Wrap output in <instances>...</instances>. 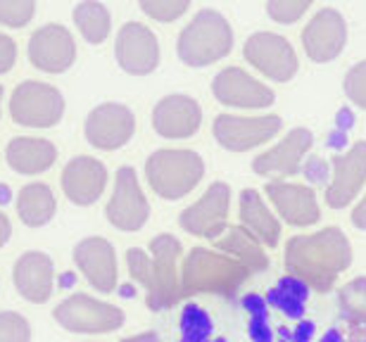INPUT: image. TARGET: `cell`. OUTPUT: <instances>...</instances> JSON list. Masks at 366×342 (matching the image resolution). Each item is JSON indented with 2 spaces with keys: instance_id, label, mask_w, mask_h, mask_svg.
Segmentation results:
<instances>
[{
  "instance_id": "27",
  "label": "cell",
  "mask_w": 366,
  "mask_h": 342,
  "mask_svg": "<svg viewBox=\"0 0 366 342\" xmlns=\"http://www.w3.org/2000/svg\"><path fill=\"white\" fill-rule=\"evenodd\" d=\"M57 200L53 188L46 183H29L17 195V214L31 228H41L55 216Z\"/></svg>"
},
{
  "instance_id": "39",
  "label": "cell",
  "mask_w": 366,
  "mask_h": 342,
  "mask_svg": "<svg viewBox=\"0 0 366 342\" xmlns=\"http://www.w3.org/2000/svg\"><path fill=\"white\" fill-rule=\"evenodd\" d=\"M352 223L360 231H366V195L357 202L355 209H352Z\"/></svg>"
},
{
  "instance_id": "34",
  "label": "cell",
  "mask_w": 366,
  "mask_h": 342,
  "mask_svg": "<svg viewBox=\"0 0 366 342\" xmlns=\"http://www.w3.org/2000/svg\"><path fill=\"white\" fill-rule=\"evenodd\" d=\"M314 0H267V14L276 24L290 26L302 19Z\"/></svg>"
},
{
  "instance_id": "6",
  "label": "cell",
  "mask_w": 366,
  "mask_h": 342,
  "mask_svg": "<svg viewBox=\"0 0 366 342\" xmlns=\"http://www.w3.org/2000/svg\"><path fill=\"white\" fill-rule=\"evenodd\" d=\"M10 116L24 129H50L62 121L64 98L46 81H21L10 96Z\"/></svg>"
},
{
  "instance_id": "37",
  "label": "cell",
  "mask_w": 366,
  "mask_h": 342,
  "mask_svg": "<svg viewBox=\"0 0 366 342\" xmlns=\"http://www.w3.org/2000/svg\"><path fill=\"white\" fill-rule=\"evenodd\" d=\"M245 309L252 311V323H250V336L254 342H272L274 333L267 326V316H264V302L254 295L245 297Z\"/></svg>"
},
{
  "instance_id": "22",
  "label": "cell",
  "mask_w": 366,
  "mask_h": 342,
  "mask_svg": "<svg viewBox=\"0 0 366 342\" xmlns=\"http://www.w3.org/2000/svg\"><path fill=\"white\" fill-rule=\"evenodd\" d=\"M74 261L98 293H112L117 288V254L109 240L100 236L84 238L74 247Z\"/></svg>"
},
{
  "instance_id": "17",
  "label": "cell",
  "mask_w": 366,
  "mask_h": 342,
  "mask_svg": "<svg viewBox=\"0 0 366 342\" xmlns=\"http://www.w3.org/2000/svg\"><path fill=\"white\" fill-rule=\"evenodd\" d=\"M29 62L43 74H62L76 60V41L62 24H43L29 39Z\"/></svg>"
},
{
  "instance_id": "25",
  "label": "cell",
  "mask_w": 366,
  "mask_h": 342,
  "mask_svg": "<svg viewBox=\"0 0 366 342\" xmlns=\"http://www.w3.org/2000/svg\"><path fill=\"white\" fill-rule=\"evenodd\" d=\"M238 209H240V221H243V228L247 233H252V236L267 247L278 245V238H281L278 216L267 207L264 198H262L254 188H245V191L240 193Z\"/></svg>"
},
{
  "instance_id": "23",
  "label": "cell",
  "mask_w": 366,
  "mask_h": 342,
  "mask_svg": "<svg viewBox=\"0 0 366 342\" xmlns=\"http://www.w3.org/2000/svg\"><path fill=\"white\" fill-rule=\"evenodd\" d=\"M14 286L26 302L43 304L50 300L55 286V264L43 252H26L14 264Z\"/></svg>"
},
{
  "instance_id": "24",
  "label": "cell",
  "mask_w": 366,
  "mask_h": 342,
  "mask_svg": "<svg viewBox=\"0 0 366 342\" xmlns=\"http://www.w3.org/2000/svg\"><path fill=\"white\" fill-rule=\"evenodd\" d=\"M5 159L12 166V171L21 176H36V173L48 171L57 159V148L48 138L36 136H17L7 143Z\"/></svg>"
},
{
  "instance_id": "36",
  "label": "cell",
  "mask_w": 366,
  "mask_h": 342,
  "mask_svg": "<svg viewBox=\"0 0 366 342\" xmlns=\"http://www.w3.org/2000/svg\"><path fill=\"white\" fill-rule=\"evenodd\" d=\"M342 89H345L350 103L357 105L360 110H366V60L357 62L355 67L347 69Z\"/></svg>"
},
{
  "instance_id": "12",
  "label": "cell",
  "mask_w": 366,
  "mask_h": 342,
  "mask_svg": "<svg viewBox=\"0 0 366 342\" xmlns=\"http://www.w3.org/2000/svg\"><path fill=\"white\" fill-rule=\"evenodd\" d=\"M114 57L122 71L148 76L159 67V41L152 29L141 21H127L114 39Z\"/></svg>"
},
{
  "instance_id": "31",
  "label": "cell",
  "mask_w": 366,
  "mask_h": 342,
  "mask_svg": "<svg viewBox=\"0 0 366 342\" xmlns=\"http://www.w3.org/2000/svg\"><path fill=\"white\" fill-rule=\"evenodd\" d=\"M181 333L183 342H209L212 336V318L207 311L197 304H188L181 316Z\"/></svg>"
},
{
  "instance_id": "43",
  "label": "cell",
  "mask_w": 366,
  "mask_h": 342,
  "mask_svg": "<svg viewBox=\"0 0 366 342\" xmlns=\"http://www.w3.org/2000/svg\"><path fill=\"white\" fill-rule=\"evenodd\" d=\"M319 342H345V340H342V336H340V333H338V331H328V333H326V336H324V338H321Z\"/></svg>"
},
{
  "instance_id": "32",
  "label": "cell",
  "mask_w": 366,
  "mask_h": 342,
  "mask_svg": "<svg viewBox=\"0 0 366 342\" xmlns=\"http://www.w3.org/2000/svg\"><path fill=\"white\" fill-rule=\"evenodd\" d=\"M138 5L145 17L159 21V24H169L188 12L190 0H138Z\"/></svg>"
},
{
  "instance_id": "15",
  "label": "cell",
  "mask_w": 366,
  "mask_h": 342,
  "mask_svg": "<svg viewBox=\"0 0 366 342\" xmlns=\"http://www.w3.org/2000/svg\"><path fill=\"white\" fill-rule=\"evenodd\" d=\"M86 141L95 150H122L136 134V116L122 103H102L86 119Z\"/></svg>"
},
{
  "instance_id": "41",
  "label": "cell",
  "mask_w": 366,
  "mask_h": 342,
  "mask_svg": "<svg viewBox=\"0 0 366 342\" xmlns=\"http://www.w3.org/2000/svg\"><path fill=\"white\" fill-rule=\"evenodd\" d=\"M122 342H159L157 333H138V336H131V338H124Z\"/></svg>"
},
{
  "instance_id": "46",
  "label": "cell",
  "mask_w": 366,
  "mask_h": 342,
  "mask_svg": "<svg viewBox=\"0 0 366 342\" xmlns=\"http://www.w3.org/2000/svg\"><path fill=\"white\" fill-rule=\"evenodd\" d=\"M181 342H183V340H181Z\"/></svg>"
},
{
  "instance_id": "26",
  "label": "cell",
  "mask_w": 366,
  "mask_h": 342,
  "mask_svg": "<svg viewBox=\"0 0 366 342\" xmlns=\"http://www.w3.org/2000/svg\"><path fill=\"white\" fill-rule=\"evenodd\" d=\"M214 247H219V252H226L231 257H236L250 273L264 271L269 266V257L264 252V247L252 233H247L243 226H233L226 228L222 238L214 240Z\"/></svg>"
},
{
  "instance_id": "3",
  "label": "cell",
  "mask_w": 366,
  "mask_h": 342,
  "mask_svg": "<svg viewBox=\"0 0 366 342\" xmlns=\"http://www.w3.org/2000/svg\"><path fill=\"white\" fill-rule=\"evenodd\" d=\"M250 271L236 257L226 252H212L195 247L188 252L181 268V295H222L233 297L243 286Z\"/></svg>"
},
{
  "instance_id": "9",
  "label": "cell",
  "mask_w": 366,
  "mask_h": 342,
  "mask_svg": "<svg viewBox=\"0 0 366 342\" xmlns=\"http://www.w3.org/2000/svg\"><path fill=\"white\" fill-rule=\"evenodd\" d=\"M283 129V119L278 114L259 116H238V114H219L212 124L214 141L231 152H247L269 143Z\"/></svg>"
},
{
  "instance_id": "21",
  "label": "cell",
  "mask_w": 366,
  "mask_h": 342,
  "mask_svg": "<svg viewBox=\"0 0 366 342\" xmlns=\"http://www.w3.org/2000/svg\"><path fill=\"white\" fill-rule=\"evenodd\" d=\"M264 191L278 216L290 226H314L321 219L317 195L310 186L290 183V181H269Z\"/></svg>"
},
{
  "instance_id": "14",
  "label": "cell",
  "mask_w": 366,
  "mask_h": 342,
  "mask_svg": "<svg viewBox=\"0 0 366 342\" xmlns=\"http://www.w3.org/2000/svg\"><path fill=\"white\" fill-rule=\"evenodd\" d=\"M212 96L217 103L236 110H267L276 103V93L240 67H226L212 79Z\"/></svg>"
},
{
  "instance_id": "2",
  "label": "cell",
  "mask_w": 366,
  "mask_h": 342,
  "mask_svg": "<svg viewBox=\"0 0 366 342\" xmlns=\"http://www.w3.org/2000/svg\"><path fill=\"white\" fill-rule=\"evenodd\" d=\"M179 257L181 243L169 233L157 236L150 243V254L143 250H129V273L148 293V307L152 311H162L172 307L179 297Z\"/></svg>"
},
{
  "instance_id": "38",
  "label": "cell",
  "mask_w": 366,
  "mask_h": 342,
  "mask_svg": "<svg viewBox=\"0 0 366 342\" xmlns=\"http://www.w3.org/2000/svg\"><path fill=\"white\" fill-rule=\"evenodd\" d=\"M17 62V43L7 34H0V74H7Z\"/></svg>"
},
{
  "instance_id": "45",
  "label": "cell",
  "mask_w": 366,
  "mask_h": 342,
  "mask_svg": "<svg viewBox=\"0 0 366 342\" xmlns=\"http://www.w3.org/2000/svg\"><path fill=\"white\" fill-rule=\"evenodd\" d=\"M212 342H226V340H212Z\"/></svg>"
},
{
  "instance_id": "16",
  "label": "cell",
  "mask_w": 366,
  "mask_h": 342,
  "mask_svg": "<svg viewBox=\"0 0 366 342\" xmlns=\"http://www.w3.org/2000/svg\"><path fill=\"white\" fill-rule=\"evenodd\" d=\"M366 183V141H357L345 152L333 155L326 202L333 209H345L355 202Z\"/></svg>"
},
{
  "instance_id": "13",
  "label": "cell",
  "mask_w": 366,
  "mask_h": 342,
  "mask_svg": "<svg viewBox=\"0 0 366 342\" xmlns=\"http://www.w3.org/2000/svg\"><path fill=\"white\" fill-rule=\"evenodd\" d=\"M347 46V21L335 7H321L302 29V48L317 64L333 62Z\"/></svg>"
},
{
  "instance_id": "7",
  "label": "cell",
  "mask_w": 366,
  "mask_h": 342,
  "mask_svg": "<svg viewBox=\"0 0 366 342\" xmlns=\"http://www.w3.org/2000/svg\"><path fill=\"white\" fill-rule=\"evenodd\" d=\"M55 321L69 333L84 336H100L122 328L124 311L114 304L95 300L89 295H71L55 307Z\"/></svg>"
},
{
  "instance_id": "10",
  "label": "cell",
  "mask_w": 366,
  "mask_h": 342,
  "mask_svg": "<svg viewBox=\"0 0 366 342\" xmlns=\"http://www.w3.org/2000/svg\"><path fill=\"white\" fill-rule=\"evenodd\" d=\"M107 221L114 228L134 233L150 219V202L145 198L134 166H119L114 176V191L105 209Z\"/></svg>"
},
{
  "instance_id": "1",
  "label": "cell",
  "mask_w": 366,
  "mask_h": 342,
  "mask_svg": "<svg viewBox=\"0 0 366 342\" xmlns=\"http://www.w3.org/2000/svg\"><path fill=\"white\" fill-rule=\"evenodd\" d=\"M352 264V247L340 228H321L295 236L285 245V266L310 290L328 293Z\"/></svg>"
},
{
  "instance_id": "18",
  "label": "cell",
  "mask_w": 366,
  "mask_h": 342,
  "mask_svg": "<svg viewBox=\"0 0 366 342\" xmlns=\"http://www.w3.org/2000/svg\"><path fill=\"white\" fill-rule=\"evenodd\" d=\"M314 136L310 129L297 126L288 131L274 148H269L267 152H262L252 159V171L257 176H267L272 181H285L290 176H295L302 166V159L307 157V152L312 150Z\"/></svg>"
},
{
  "instance_id": "30",
  "label": "cell",
  "mask_w": 366,
  "mask_h": 342,
  "mask_svg": "<svg viewBox=\"0 0 366 342\" xmlns=\"http://www.w3.org/2000/svg\"><path fill=\"white\" fill-rule=\"evenodd\" d=\"M342 316L357 328H366V278H355L340 290Z\"/></svg>"
},
{
  "instance_id": "42",
  "label": "cell",
  "mask_w": 366,
  "mask_h": 342,
  "mask_svg": "<svg viewBox=\"0 0 366 342\" xmlns=\"http://www.w3.org/2000/svg\"><path fill=\"white\" fill-rule=\"evenodd\" d=\"M314 326L310 321H302V331H295V342H307L312 338Z\"/></svg>"
},
{
  "instance_id": "5",
  "label": "cell",
  "mask_w": 366,
  "mask_h": 342,
  "mask_svg": "<svg viewBox=\"0 0 366 342\" xmlns=\"http://www.w3.org/2000/svg\"><path fill=\"white\" fill-rule=\"evenodd\" d=\"M204 176L202 157L193 150H155L145 162V178L164 200H181Z\"/></svg>"
},
{
  "instance_id": "40",
  "label": "cell",
  "mask_w": 366,
  "mask_h": 342,
  "mask_svg": "<svg viewBox=\"0 0 366 342\" xmlns=\"http://www.w3.org/2000/svg\"><path fill=\"white\" fill-rule=\"evenodd\" d=\"M12 236V226H10V219L0 212V247H5L7 245V240H10Z\"/></svg>"
},
{
  "instance_id": "29",
  "label": "cell",
  "mask_w": 366,
  "mask_h": 342,
  "mask_svg": "<svg viewBox=\"0 0 366 342\" xmlns=\"http://www.w3.org/2000/svg\"><path fill=\"white\" fill-rule=\"evenodd\" d=\"M307 297H310V288L300 278H295V276H285V278H281L269 290L267 300L274 309L281 311L283 316L297 321V318H302L305 314Z\"/></svg>"
},
{
  "instance_id": "28",
  "label": "cell",
  "mask_w": 366,
  "mask_h": 342,
  "mask_svg": "<svg viewBox=\"0 0 366 342\" xmlns=\"http://www.w3.org/2000/svg\"><path fill=\"white\" fill-rule=\"evenodd\" d=\"M71 19H74L79 34L84 36V41L89 46H102L109 39L112 14L100 0H81L71 12Z\"/></svg>"
},
{
  "instance_id": "33",
  "label": "cell",
  "mask_w": 366,
  "mask_h": 342,
  "mask_svg": "<svg viewBox=\"0 0 366 342\" xmlns=\"http://www.w3.org/2000/svg\"><path fill=\"white\" fill-rule=\"evenodd\" d=\"M36 14V0H0V26L24 29Z\"/></svg>"
},
{
  "instance_id": "4",
  "label": "cell",
  "mask_w": 366,
  "mask_h": 342,
  "mask_svg": "<svg viewBox=\"0 0 366 342\" xmlns=\"http://www.w3.org/2000/svg\"><path fill=\"white\" fill-rule=\"evenodd\" d=\"M233 50V29L219 10L204 7L183 26L177 41V55L188 67H209Z\"/></svg>"
},
{
  "instance_id": "19",
  "label": "cell",
  "mask_w": 366,
  "mask_h": 342,
  "mask_svg": "<svg viewBox=\"0 0 366 342\" xmlns=\"http://www.w3.org/2000/svg\"><path fill=\"white\" fill-rule=\"evenodd\" d=\"M60 183L64 198L69 202H74L79 207H89L95 205L102 198V193H105L107 169L100 159L79 155L74 159H69L67 166L62 169Z\"/></svg>"
},
{
  "instance_id": "35",
  "label": "cell",
  "mask_w": 366,
  "mask_h": 342,
  "mask_svg": "<svg viewBox=\"0 0 366 342\" xmlns=\"http://www.w3.org/2000/svg\"><path fill=\"white\" fill-rule=\"evenodd\" d=\"M0 342H31V326L17 311H0Z\"/></svg>"
},
{
  "instance_id": "8",
  "label": "cell",
  "mask_w": 366,
  "mask_h": 342,
  "mask_svg": "<svg viewBox=\"0 0 366 342\" xmlns=\"http://www.w3.org/2000/svg\"><path fill=\"white\" fill-rule=\"evenodd\" d=\"M243 57L262 76L278 84H288L300 69V60L292 43L274 31L252 34L243 46Z\"/></svg>"
},
{
  "instance_id": "20",
  "label": "cell",
  "mask_w": 366,
  "mask_h": 342,
  "mask_svg": "<svg viewBox=\"0 0 366 342\" xmlns=\"http://www.w3.org/2000/svg\"><path fill=\"white\" fill-rule=\"evenodd\" d=\"M202 126V110L195 98L183 96V93H172L152 107V129L157 136L181 141L197 134Z\"/></svg>"
},
{
  "instance_id": "44",
  "label": "cell",
  "mask_w": 366,
  "mask_h": 342,
  "mask_svg": "<svg viewBox=\"0 0 366 342\" xmlns=\"http://www.w3.org/2000/svg\"><path fill=\"white\" fill-rule=\"evenodd\" d=\"M3 93H5V89L0 86V114H3Z\"/></svg>"
},
{
  "instance_id": "11",
  "label": "cell",
  "mask_w": 366,
  "mask_h": 342,
  "mask_svg": "<svg viewBox=\"0 0 366 342\" xmlns=\"http://www.w3.org/2000/svg\"><path fill=\"white\" fill-rule=\"evenodd\" d=\"M231 209V188L229 183L214 181L200 200H195L188 209H183L179 223L183 231H188L195 238L217 240L226 233Z\"/></svg>"
}]
</instances>
